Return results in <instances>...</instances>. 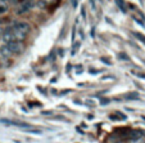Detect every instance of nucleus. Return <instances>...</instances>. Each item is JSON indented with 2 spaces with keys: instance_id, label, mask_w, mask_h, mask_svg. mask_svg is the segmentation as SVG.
I'll list each match as a JSON object with an SVG mask.
<instances>
[{
  "instance_id": "f257e3e1",
  "label": "nucleus",
  "mask_w": 145,
  "mask_h": 143,
  "mask_svg": "<svg viewBox=\"0 0 145 143\" xmlns=\"http://www.w3.org/2000/svg\"><path fill=\"white\" fill-rule=\"evenodd\" d=\"M12 26H13V38L14 40H18V42L25 40L31 30V26L27 22H22V21H16Z\"/></svg>"
},
{
  "instance_id": "f03ea898",
  "label": "nucleus",
  "mask_w": 145,
  "mask_h": 143,
  "mask_svg": "<svg viewBox=\"0 0 145 143\" xmlns=\"http://www.w3.org/2000/svg\"><path fill=\"white\" fill-rule=\"evenodd\" d=\"M5 45L12 54H19V53L23 50L22 42H18V40H10V42H8Z\"/></svg>"
},
{
  "instance_id": "7ed1b4c3",
  "label": "nucleus",
  "mask_w": 145,
  "mask_h": 143,
  "mask_svg": "<svg viewBox=\"0 0 145 143\" xmlns=\"http://www.w3.org/2000/svg\"><path fill=\"white\" fill-rule=\"evenodd\" d=\"M35 7V1L33 0H25L21 5L17 8V14H25V13H27V12H30L31 9Z\"/></svg>"
},
{
  "instance_id": "20e7f679",
  "label": "nucleus",
  "mask_w": 145,
  "mask_h": 143,
  "mask_svg": "<svg viewBox=\"0 0 145 143\" xmlns=\"http://www.w3.org/2000/svg\"><path fill=\"white\" fill-rule=\"evenodd\" d=\"M1 39H3V42L5 43V44L8 42H10V40H14V38H13V26L8 25L3 31H1Z\"/></svg>"
},
{
  "instance_id": "39448f33",
  "label": "nucleus",
  "mask_w": 145,
  "mask_h": 143,
  "mask_svg": "<svg viewBox=\"0 0 145 143\" xmlns=\"http://www.w3.org/2000/svg\"><path fill=\"white\" fill-rule=\"evenodd\" d=\"M0 123H3L5 125H12V127H19V128H31L30 124L23 123V121H16V120H7V119H1Z\"/></svg>"
},
{
  "instance_id": "423d86ee",
  "label": "nucleus",
  "mask_w": 145,
  "mask_h": 143,
  "mask_svg": "<svg viewBox=\"0 0 145 143\" xmlns=\"http://www.w3.org/2000/svg\"><path fill=\"white\" fill-rule=\"evenodd\" d=\"M0 55H1L4 59H7V58H9L12 55V53L9 52V49L7 48V45H1V48H0Z\"/></svg>"
},
{
  "instance_id": "0eeeda50",
  "label": "nucleus",
  "mask_w": 145,
  "mask_h": 143,
  "mask_svg": "<svg viewBox=\"0 0 145 143\" xmlns=\"http://www.w3.org/2000/svg\"><path fill=\"white\" fill-rule=\"evenodd\" d=\"M8 4H7L5 0H0V14H4L8 12Z\"/></svg>"
},
{
  "instance_id": "6e6552de",
  "label": "nucleus",
  "mask_w": 145,
  "mask_h": 143,
  "mask_svg": "<svg viewBox=\"0 0 145 143\" xmlns=\"http://www.w3.org/2000/svg\"><path fill=\"white\" fill-rule=\"evenodd\" d=\"M52 1L53 0H37V7L39 8H45V7H48Z\"/></svg>"
},
{
  "instance_id": "1a4fd4ad",
  "label": "nucleus",
  "mask_w": 145,
  "mask_h": 143,
  "mask_svg": "<svg viewBox=\"0 0 145 143\" xmlns=\"http://www.w3.org/2000/svg\"><path fill=\"white\" fill-rule=\"evenodd\" d=\"M116 4H117V7L121 9V12H123V13H126V5H125V1L123 0H114Z\"/></svg>"
},
{
  "instance_id": "9d476101",
  "label": "nucleus",
  "mask_w": 145,
  "mask_h": 143,
  "mask_svg": "<svg viewBox=\"0 0 145 143\" xmlns=\"http://www.w3.org/2000/svg\"><path fill=\"white\" fill-rule=\"evenodd\" d=\"M80 47H81V42H76V43H74V47L72 48V50H71V55H72V57H73V55L77 53V50L80 49Z\"/></svg>"
},
{
  "instance_id": "9b49d317",
  "label": "nucleus",
  "mask_w": 145,
  "mask_h": 143,
  "mask_svg": "<svg viewBox=\"0 0 145 143\" xmlns=\"http://www.w3.org/2000/svg\"><path fill=\"white\" fill-rule=\"evenodd\" d=\"M84 103H85V105H88V106H90V107H95V106H96L95 102H94V101H90V99H86Z\"/></svg>"
},
{
  "instance_id": "f8f14e48",
  "label": "nucleus",
  "mask_w": 145,
  "mask_h": 143,
  "mask_svg": "<svg viewBox=\"0 0 145 143\" xmlns=\"http://www.w3.org/2000/svg\"><path fill=\"white\" fill-rule=\"evenodd\" d=\"M132 74L135 75V76L140 77V79H144L145 80V74H142V72H137V71H132Z\"/></svg>"
},
{
  "instance_id": "ddd939ff",
  "label": "nucleus",
  "mask_w": 145,
  "mask_h": 143,
  "mask_svg": "<svg viewBox=\"0 0 145 143\" xmlns=\"http://www.w3.org/2000/svg\"><path fill=\"white\" fill-rule=\"evenodd\" d=\"M25 132H27V133H32V134H41L40 130H35V129H25Z\"/></svg>"
},
{
  "instance_id": "4468645a",
  "label": "nucleus",
  "mask_w": 145,
  "mask_h": 143,
  "mask_svg": "<svg viewBox=\"0 0 145 143\" xmlns=\"http://www.w3.org/2000/svg\"><path fill=\"white\" fill-rule=\"evenodd\" d=\"M135 36H136V38L139 39V40H141L142 43H145V38L141 35V34H139V32H135Z\"/></svg>"
},
{
  "instance_id": "2eb2a0df",
  "label": "nucleus",
  "mask_w": 145,
  "mask_h": 143,
  "mask_svg": "<svg viewBox=\"0 0 145 143\" xmlns=\"http://www.w3.org/2000/svg\"><path fill=\"white\" fill-rule=\"evenodd\" d=\"M71 3H72V7H73V8H77V5H78V3H80V0H71Z\"/></svg>"
},
{
  "instance_id": "dca6fc26",
  "label": "nucleus",
  "mask_w": 145,
  "mask_h": 143,
  "mask_svg": "<svg viewBox=\"0 0 145 143\" xmlns=\"http://www.w3.org/2000/svg\"><path fill=\"white\" fill-rule=\"evenodd\" d=\"M82 71H84V69L81 67V65H78V66L76 67V74H81Z\"/></svg>"
},
{
  "instance_id": "f3484780",
  "label": "nucleus",
  "mask_w": 145,
  "mask_h": 143,
  "mask_svg": "<svg viewBox=\"0 0 145 143\" xmlns=\"http://www.w3.org/2000/svg\"><path fill=\"white\" fill-rule=\"evenodd\" d=\"M100 103L101 105H108V103H109V99H101Z\"/></svg>"
},
{
  "instance_id": "a211bd4d",
  "label": "nucleus",
  "mask_w": 145,
  "mask_h": 143,
  "mask_svg": "<svg viewBox=\"0 0 145 143\" xmlns=\"http://www.w3.org/2000/svg\"><path fill=\"white\" fill-rule=\"evenodd\" d=\"M89 72H90V74H99L100 71H99V70H93V69H90V70H89Z\"/></svg>"
},
{
  "instance_id": "6ab92c4d",
  "label": "nucleus",
  "mask_w": 145,
  "mask_h": 143,
  "mask_svg": "<svg viewBox=\"0 0 145 143\" xmlns=\"http://www.w3.org/2000/svg\"><path fill=\"white\" fill-rule=\"evenodd\" d=\"M120 58H122V59H123V58H125V59H129L127 54H123V53H122V54H120Z\"/></svg>"
},
{
  "instance_id": "aec40b11",
  "label": "nucleus",
  "mask_w": 145,
  "mask_h": 143,
  "mask_svg": "<svg viewBox=\"0 0 145 143\" xmlns=\"http://www.w3.org/2000/svg\"><path fill=\"white\" fill-rule=\"evenodd\" d=\"M0 39H1V28H0Z\"/></svg>"
}]
</instances>
